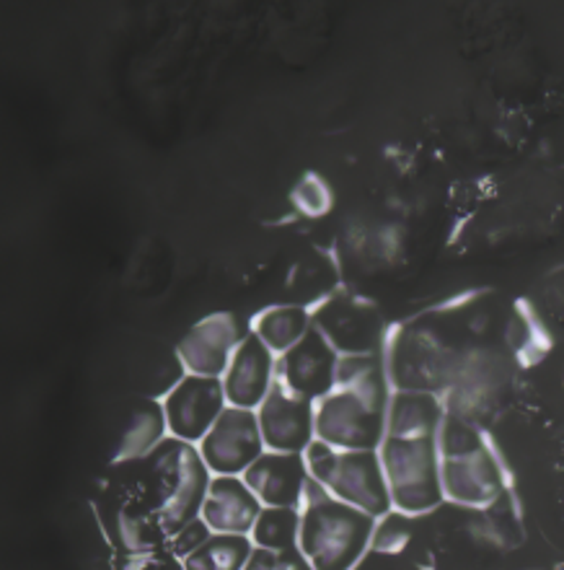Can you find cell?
Segmentation results:
<instances>
[{
    "label": "cell",
    "instance_id": "1",
    "mask_svg": "<svg viewBox=\"0 0 564 570\" xmlns=\"http://www.w3.org/2000/svg\"><path fill=\"white\" fill-rule=\"evenodd\" d=\"M392 397L384 351L342 355L337 390L316 402V439L339 451H378L386 439Z\"/></svg>",
    "mask_w": 564,
    "mask_h": 570
},
{
    "label": "cell",
    "instance_id": "2",
    "mask_svg": "<svg viewBox=\"0 0 564 570\" xmlns=\"http://www.w3.org/2000/svg\"><path fill=\"white\" fill-rule=\"evenodd\" d=\"M112 466L122 472L115 485L154 509L169 534L202 517L205 498L216 478L205 464L200 446L174 435L146 459Z\"/></svg>",
    "mask_w": 564,
    "mask_h": 570
},
{
    "label": "cell",
    "instance_id": "3",
    "mask_svg": "<svg viewBox=\"0 0 564 570\" xmlns=\"http://www.w3.org/2000/svg\"><path fill=\"white\" fill-rule=\"evenodd\" d=\"M438 449L448 505L479 511L511 495L505 466L479 423L448 413L438 433Z\"/></svg>",
    "mask_w": 564,
    "mask_h": 570
},
{
    "label": "cell",
    "instance_id": "4",
    "mask_svg": "<svg viewBox=\"0 0 564 570\" xmlns=\"http://www.w3.org/2000/svg\"><path fill=\"white\" fill-rule=\"evenodd\" d=\"M376 524L378 519L342 503L311 478L300 505L298 548L316 570H355L368 558Z\"/></svg>",
    "mask_w": 564,
    "mask_h": 570
},
{
    "label": "cell",
    "instance_id": "5",
    "mask_svg": "<svg viewBox=\"0 0 564 570\" xmlns=\"http://www.w3.org/2000/svg\"><path fill=\"white\" fill-rule=\"evenodd\" d=\"M304 456L308 474L342 503L373 519H384L394 511L378 451H339L316 439Z\"/></svg>",
    "mask_w": 564,
    "mask_h": 570
},
{
    "label": "cell",
    "instance_id": "6",
    "mask_svg": "<svg viewBox=\"0 0 564 570\" xmlns=\"http://www.w3.org/2000/svg\"><path fill=\"white\" fill-rule=\"evenodd\" d=\"M394 511L431 517L446 505L441 478L438 439H396L386 435L378 449Z\"/></svg>",
    "mask_w": 564,
    "mask_h": 570
},
{
    "label": "cell",
    "instance_id": "7",
    "mask_svg": "<svg viewBox=\"0 0 564 570\" xmlns=\"http://www.w3.org/2000/svg\"><path fill=\"white\" fill-rule=\"evenodd\" d=\"M249 335L251 322L234 312H218L192 324L174 351L187 374L224 379L236 351Z\"/></svg>",
    "mask_w": 564,
    "mask_h": 570
},
{
    "label": "cell",
    "instance_id": "8",
    "mask_svg": "<svg viewBox=\"0 0 564 570\" xmlns=\"http://www.w3.org/2000/svg\"><path fill=\"white\" fill-rule=\"evenodd\" d=\"M314 327L337 347L339 355H360L386 351L388 332L368 301L335 293L311 308Z\"/></svg>",
    "mask_w": 564,
    "mask_h": 570
},
{
    "label": "cell",
    "instance_id": "9",
    "mask_svg": "<svg viewBox=\"0 0 564 570\" xmlns=\"http://www.w3.org/2000/svg\"><path fill=\"white\" fill-rule=\"evenodd\" d=\"M339 358L337 347L314 327L288 353L277 355L275 384L316 405L337 390Z\"/></svg>",
    "mask_w": 564,
    "mask_h": 570
},
{
    "label": "cell",
    "instance_id": "10",
    "mask_svg": "<svg viewBox=\"0 0 564 570\" xmlns=\"http://www.w3.org/2000/svg\"><path fill=\"white\" fill-rule=\"evenodd\" d=\"M265 439L257 410L226 407L218 423L200 441V454L212 474L220 478H244V472L265 454Z\"/></svg>",
    "mask_w": 564,
    "mask_h": 570
},
{
    "label": "cell",
    "instance_id": "11",
    "mask_svg": "<svg viewBox=\"0 0 564 570\" xmlns=\"http://www.w3.org/2000/svg\"><path fill=\"white\" fill-rule=\"evenodd\" d=\"M161 402L166 423H169V435L195 443V446H200V441L210 433V428L218 423V417L228 407L224 382L195 374L181 379Z\"/></svg>",
    "mask_w": 564,
    "mask_h": 570
},
{
    "label": "cell",
    "instance_id": "12",
    "mask_svg": "<svg viewBox=\"0 0 564 570\" xmlns=\"http://www.w3.org/2000/svg\"><path fill=\"white\" fill-rule=\"evenodd\" d=\"M261 439L267 451L280 454H306L316 441V405L285 392L275 384L269 397L257 410Z\"/></svg>",
    "mask_w": 564,
    "mask_h": 570
},
{
    "label": "cell",
    "instance_id": "13",
    "mask_svg": "<svg viewBox=\"0 0 564 570\" xmlns=\"http://www.w3.org/2000/svg\"><path fill=\"white\" fill-rule=\"evenodd\" d=\"M244 480L265 509H300L311 474L304 454L265 451L244 472Z\"/></svg>",
    "mask_w": 564,
    "mask_h": 570
},
{
    "label": "cell",
    "instance_id": "14",
    "mask_svg": "<svg viewBox=\"0 0 564 570\" xmlns=\"http://www.w3.org/2000/svg\"><path fill=\"white\" fill-rule=\"evenodd\" d=\"M277 355L254 335L246 337L224 374V390L230 407L259 410L261 402L275 390Z\"/></svg>",
    "mask_w": 564,
    "mask_h": 570
},
{
    "label": "cell",
    "instance_id": "15",
    "mask_svg": "<svg viewBox=\"0 0 564 570\" xmlns=\"http://www.w3.org/2000/svg\"><path fill=\"white\" fill-rule=\"evenodd\" d=\"M265 505L244 478H212L210 493L202 505V521L212 534L249 537Z\"/></svg>",
    "mask_w": 564,
    "mask_h": 570
},
{
    "label": "cell",
    "instance_id": "16",
    "mask_svg": "<svg viewBox=\"0 0 564 570\" xmlns=\"http://www.w3.org/2000/svg\"><path fill=\"white\" fill-rule=\"evenodd\" d=\"M446 415V402L438 394L394 390L392 405H388L386 435H396V439H438Z\"/></svg>",
    "mask_w": 564,
    "mask_h": 570
},
{
    "label": "cell",
    "instance_id": "17",
    "mask_svg": "<svg viewBox=\"0 0 564 570\" xmlns=\"http://www.w3.org/2000/svg\"><path fill=\"white\" fill-rule=\"evenodd\" d=\"M169 439V423H166L164 402L154 397H142L127 413L122 433L115 443L112 464L138 462L161 446Z\"/></svg>",
    "mask_w": 564,
    "mask_h": 570
},
{
    "label": "cell",
    "instance_id": "18",
    "mask_svg": "<svg viewBox=\"0 0 564 570\" xmlns=\"http://www.w3.org/2000/svg\"><path fill=\"white\" fill-rule=\"evenodd\" d=\"M314 330V314L304 304H277L267 306L251 320V332L275 355L288 353Z\"/></svg>",
    "mask_w": 564,
    "mask_h": 570
},
{
    "label": "cell",
    "instance_id": "19",
    "mask_svg": "<svg viewBox=\"0 0 564 570\" xmlns=\"http://www.w3.org/2000/svg\"><path fill=\"white\" fill-rule=\"evenodd\" d=\"M251 552V537L210 534V540H205L181 563H185V570H244Z\"/></svg>",
    "mask_w": 564,
    "mask_h": 570
},
{
    "label": "cell",
    "instance_id": "20",
    "mask_svg": "<svg viewBox=\"0 0 564 570\" xmlns=\"http://www.w3.org/2000/svg\"><path fill=\"white\" fill-rule=\"evenodd\" d=\"M249 537L254 548L296 550L300 542V509H261Z\"/></svg>",
    "mask_w": 564,
    "mask_h": 570
},
{
    "label": "cell",
    "instance_id": "21",
    "mask_svg": "<svg viewBox=\"0 0 564 570\" xmlns=\"http://www.w3.org/2000/svg\"><path fill=\"white\" fill-rule=\"evenodd\" d=\"M419 524H423V517H407L402 511L386 513L384 519H378L376 534H373V552H386V556H409L423 560L415 552L423 542V534H419Z\"/></svg>",
    "mask_w": 564,
    "mask_h": 570
},
{
    "label": "cell",
    "instance_id": "22",
    "mask_svg": "<svg viewBox=\"0 0 564 570\" xmlns=\"http://www.w3.org/2000/svg\"><path fill=\"white\" fill-rule=\"evenodd\" d=\"M244 570H316L308 558L300 552V548L296 550H261L254 548L249 563H246Z\"/></svg>",
    "mask_w": 564,
    "mask_h": 570
},
{
    "label": "cell",
    "instance_id": "23",
    "mask_svg": "<svg viewBox=\"0 0 564 570\" xmlns=\"http://www.w3.org/2000/svg\"><path fill=\"white\" fill-rule=\"evenodd\" d=\"M210 527L205 524L202 519H195V521H189V524H185L179 529V532H174L171 534V540H169V550L174 552V556H177L179 560H185L187 556H192V552L200 548V544L205 542V540H210Z\"/></svg>",
    "mask_w": 564,
    "mask_h": 570
},
{
    "label": "cell",
    "instance_id": "24",
    "mask_svg": "<svg viewBox=\"0 0 564 570\" xmlns=\"http://www.w3.org/2000/svg\"><path fill=\"white\" fill-rule=\"evenodd\" d=\"M355 570H433V566L409 556H386V552L370 550L368 558Z\"/></svg>",
    "mask_w": 564,
    "mask_h": 570
},
{
    "label": "cell",
    "instance_id": "25",
    "mask_svg": "<svg viewBox=\"0 0 564 570\" xmlns=\"http://www.w3.org/2000/svg\"><path fill=\"white\" fill-rule=\"evenodd\" d=\"M122 570H185V563L171 550H161L140 558H122Z\"/></svg>",
    "mask_w": 564,
    "mask_h": 570
}]
</instances>
